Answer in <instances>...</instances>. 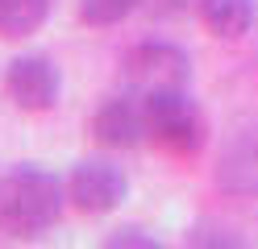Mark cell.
I'll list each match as a JSON object with an SVG mask.
<instances>
[{
  "mask_svg": "<svg viewBox=\"0 0 258 249\" xmlns=\"http://www.w3.org/2000/svg\"><path fill=\"white\" fill-rule=\"evenodd\" d=\"M67 204V183L38 162H21L0 179V228L9 237L34 241L50 232Z\"/></svg>",
  "mask_w": 258,
  "mask_h": 249,
  "instance_id": "cell-1",
  "label": "cell"
},
{
  "mask_svg": "<svg viewBox=\"0 0 258 249\" xmlns=\"http://www.w3.org/2000/svg\"><path fill=\"white\" fill-rule=\"evenodd\" d=\"M146 133L171 158H196L208 137V125L187 92H154L146 96Z\"/></svg>",
  "mask_w": 258,
  "mask_h": 249,
  "instance_id": "cell-2",
  "label": "cell"
},
{
  "mask_svg": "<svg viewBox=\"0 0 258 249\" xmlns=\"http://www.w3.org/2000/svg\"><path fill=\"white\" fill-rule=\"evenodd\" d=\"M121 71L129 79V88L142 96L154 92H187L191 88V54L183 46H175L167 38H146L134 42L121 58Z\"/></svg>",
  "mask_w": 258,
  "mask_h": 249,
  "instance_id": "cell-3",
  "label": "cell"
},
{
  "mask_svg": "<svg viewBox=\"0 0 258 249\" xmlns=\"http://www.w3.org/2000/svg\"><path fill=\"white\" fill-rule=\"evenodd\" d=\"M129 195V175L112 158H84L67 175V199L84 216H108L125 204Z\"/></svg>",
  "mask_w": 258,
  "mask_h": 249,
  "instance_id": "cell-4",
  "label": "cell"
},
{
  "mask_svg": "<svg viewBox=\"0 0 258 249\" xmlns=\"http://www.w3.org/2000/svg\"><path fill=\"white\" fill-rule=\"evenodd\" d=\"M213 187L229 199H258V121L237 125L221 141L213 162Z\"/></svg>",
  "mask_w": 258,
  "mask_h": 249,
  "instance_id": "cell-5",
  "label": "cell"
},
{
  "mask_svg": "<svg viewBox=\"0 0 258 249\" xmlns=\"http://www.w3.org/2000/svg\"><path fill=\"white\" fill-rule=\"evenodd\" d=\"M88 133L100 149H138L142 141H150L146 133V96L142 92H121V96H108L100 108L92 112Z\"/></svg>",
  "mask_w": 258,
  "mask_h": 249,
  "instance_id": "cell-6",
  "label": "cell"
},
{
  "mask_svg": "<svg viewBox=\"0 0 258 249\" xmlns=\"http://www.w3.org/2000/svg\"><path fill=\"white\" fill-rule=\"evenodd\" d=\"M5 96L21 112H50L62 96V75L54 58L46 54H21L5 66Z\"/></svg>",
  "mask_w": 258,
  "mask_h": 249,
  "instance_id": "cell-7",
  "label": "cell"
},
{
  "mask_svg": "<svg viewBox=\"0 0 258 249\" xmlns=\"http://www.w3.org/2000/svg\"><path fill=\"white\" fill-rule=\"evenodd\" d=\"M196 17H200V25L213 33V38L237 42V38H246L254 29V21H258V0H200Z\"/></svg>",
  "mask_w": 258,
  "mask_h": 249,
  "instance_id": "cell-8",
  "label": "cell"
},
{
  "mask_svg": "<svg viewBox=\"0 0 258 249\" xmlns=\"http://www.w3.org/2000/svg\"><path fill=\"white\" fill-rule=\"evenodd\" d=\"M54 0H0V38L5 42H21L50 21Z\"/></svg>",
  "mask_w": 258,
  "mask_h": 249,
  "instance_id": "cell-9",
  "label": "cell"
},
{
  "mask_svg": "<svg viewBox=\"0 0 258 249\" xmlns=\"http://www.w3.org/2000/svg\"><path fill=\"white\" fill-rule=\"evenodd\" d=\"M183 245H191V249H241L250 241L241 237L233 224L217 220V216H200V220L183 232Z\"/></svg>",
  "mask_w": 258,
  "mask_h": 249,
  "instance_id": "cell-10",
  "label": "cell"
},
{
  "mask_svg": "<svg viewBox=\"0 0 258 249\" xmlns=\"http://www.w3.org/2000/svg\"><path fill=\"white\" fill-rule=\"evenodd\" d=\"M134 9H138V0H79V21L92 29H112Z\"/></svg>",
  "mask_w": 258,
  "mask_h": 249,
  "instance_id": "cell-11",
  "label": "cell"
},
{
  "mask_svg": "<svg viewBox=\"0 0 258 249\" xmlns=\"http://www.w3.org/2000/svg\"><path fill=\"white\" fill-rule=\"evenodd\" d=\"M104 245L108 249H163V237H154L142 224H121V228H112L104 237Z\"/></svg>",
  "mask_w": 258,
  "mask_h": 249,
  "instance_id": "cell-12",
  "label": "cell"
}]
</instances>
